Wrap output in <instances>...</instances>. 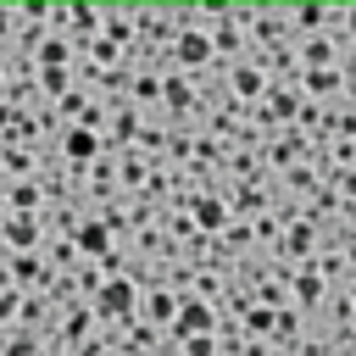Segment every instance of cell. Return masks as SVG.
Instances as JSON below:
<instances>
[{"mask_svg":"<svg viewBox=\"0 0 356 356\" xmlns=\"http://www.w3.org/2000/svg\"><path fill=\"white\" fill-rule=\"evenodd\" d=\"M328 295H334V284H328V278H323V273H317L312 261L289 273V300H295L300 312H312V317H317V312L328 306Z\"/></svg>","mask_w":356,"mask_h":356,"instance_id":"obj_1","label":"cell"}]
</instances>
